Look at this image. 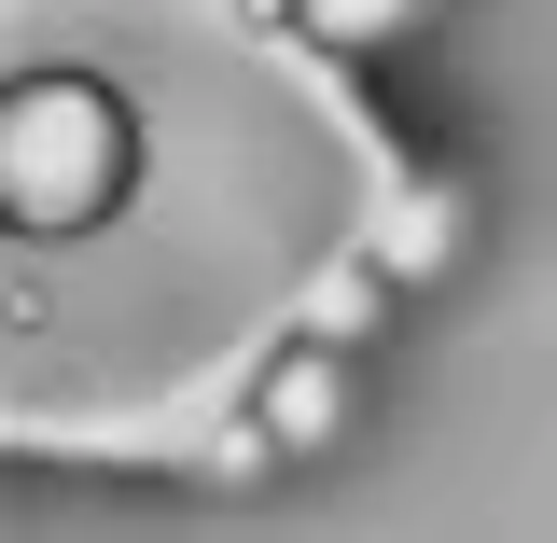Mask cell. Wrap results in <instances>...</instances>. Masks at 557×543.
I'll list each match as a JSON object with an SVG mask.
<instances>
[{"label":"cell","instance_id":"cell-5","mask_svg":"<svg viewBox=\"0 0 557 543\" xmlns=\"http://www.w3.org/2000/svg\"><path fill=\"white\" fill-rule=\"evenodd\" d=\"M362 307H376V266H348V279H321V335H348Z\"/></svg>","mask_w":557,"mask_h":543},{"label":"cell","instance_id":"cell-3","mask_svg":"<svg viewBox=\"0 0 557 543\" xmlns=\"http://www.w3.org/2000/svg\"><path fill=\"white\" fill-rule=\"evenodd\" d=\"M460 251H474V196H460V182L391 196V223H376V279H446Z\"/></svg>","mask_w":557,"mask_h":543},{"label":"cell","instance_id":"cell-4","mask_svg":"<svg viewBox=\"0 0 557 543\" xmlns=\"http://www.w3.org/2000/svg\"><path fill=\"white\" fill-rule=\"evenodd\" d=\"M293 28H307L321 57H376V42L418 28V0H293Z\"/></svg>","mask_w":557,"mask_h":543},{"label":"cell","instance_id":"cell-1","mask_svg":"<svg viewBox=\"0 0 557 543\" xmlns=\"http://www.w3.org/2000/svg\"><path fill=\"white\" fill-rule=\"evenodd\" d=\"M126 168H139V139H126V112H112V84H84V70L0 84V223L84 237V223H112Z\"/></svg>","mask_w":557,"mask_h":543},{"label":"cell","instance_id":"cell-2","mask_svg":"<svg viewBox=\"0 0 557 543\" xmlns=\"http://www.w3.org/2000/svg\"><path fill=\"white\" fill-rule=\"evenodd\" d=\"M251 432H265V446H335L348 432V348L335 335H293L265 362V391H251Z\"/></svg>","mask_w":557,"mask_h":543}]
</instances>
